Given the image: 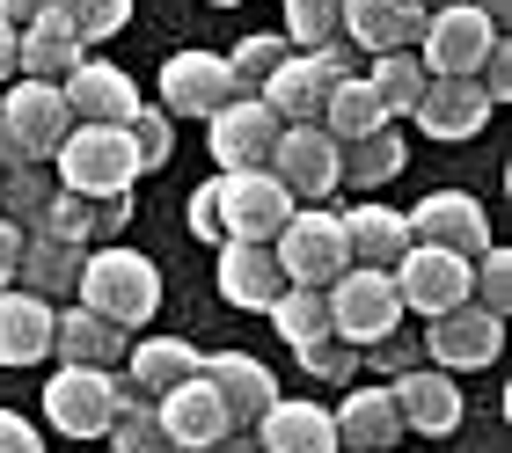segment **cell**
Wrapping results in <instances>:
<instances>
[{"mask_svg":"<svg viewBox=\"0 0 512 453\" xmlns=\"http://www.w3.org/2000/svg\"><path fill=\"white\" fill-rule=\"evenodd\" d=\"M425 37V8L417 0H344V44L352 52H417Z\"/></svg>","mask_w":512,"mask_h":453,"instance_id":"7402d4cb","label":"cell"},{"mask_svg":"<svg viewBox=\"0 0 512 453\" xmlns=\"http://www.w3.org/2000/svg\"><path fill=\"white\" fill-rule=\"evenodd\" d=\"M271 176L293 190V205H322L337 190V139L322 125H286L271 147Z\"/></svg>","mask_w":512,"mask_h":453,"instance_id":"9a60e30c","label":"cell"},{"mask_svg":"<svg viewBox=\"0 0 512 453\" xmlns=\"http://www.w3.org/2000/svg\"><path fill=\"white\" fill-rule=\"evenodd\" d=\"M286 44H300V52L344 44V0H286Z\"/></svg>","mask_w":512,"mask_h":453,"instance_id":"8d00e7d4","label":"cell"},{"mask_svg":"<svg viewBox=\"0 0 512 453\" xmlns=\"http://www.w3.org/2000/svg\"><path fill=\"white\" fill-rule=\"evenodd\" d=\"M191 234L198 242H220V212H213V183L191 190Z\"/></svg>","mask_w":512,"mask_h":453,"instance_id":"bcb514c9","label":"cell"},{"mask_svg":"<svg viewBox=\"0 0 512 453\" xmlns=\"http://www.w3.org/2000/svg\"><path fill=\"white\" fill-rule=\"evenodd\" d=\"M205 453H264V446H256V439H242V432H227V439H213Z\"/></svg>","mask_w":512,"mask_h":453,"instance_id":"f907efd6","label":"cell"},{"mask_svg":"<svg viewBox=\"0 0 512 453\" xmlns=\"http://www.w3.org/2000/svg\"><path fill=\"white\" fill-rule=\"evenodd\" d=\"M205 359L183 337H147V344H132L125 351V366H118V395L125 402H161L169 388H183Z\"/></svg>","mask_w":512,"mask_h":453,"instance_id":"603a6c76","label":"cell"},{"mask_svg":"<svg viewBox=\"0 0 512 453\" xmlns=\"http://www.w3.org/2000/svg\"><path fill=\"white\" fill-rule=\"evenodd\" d=\"M469 300L491 307V315L512 307V264H505V249H483L476 264H469Z\"/></svg>","mask_w":512,"mask_h":453,"instance_id":"7bdbcfd3","label":"cell"},{"mask_svg":"<svg viewBox=\"0 0 512 453\" xmlns=\"http://www.w3.org/2000/svg\"><path fill=\"white\" fill-rule=\"evenodd\" d=\"M154 417H161V432H169L183 453H205L213 439H227V432H235V424H227V410L213 402V388H205L198 373L183 380V388H169V395H161V402H154Z\"/></svg>","mask_w":512,"mask_h":453,"instance_id":"4316f807","label":"cell"},{"mask_svg":"<svg viewBox=\"0 0 512 453\" xmlns=\"http://www.w3.org/2000/svg\"><path fill=\"white\" fill-rule=\"evenodd\" d=\"M59 15L81 30V44H103L132 22V0H59Z\"/></svg>","mask_w":512,"mask_h":453,"instance_id":"b9f144b4","label":"cell"},{"mask_svg":"<svg viewBox=\"0 0 512 453\" xmlns=\"http://www.w3.org/2000/svg\"><path fill=\"white\" fill-rule=\"evenodd\" d=\"M74 132V110L52 81H8L0 88V169H52L59 139Z\"/></svg>","mask_w":512,"mask_h":453,"instance_id":"7a4b0ae2","label":"cell"},{"mask_svg":"<svg viewBox=\"0 0 512 453\" xmlns=\"http://www.w3.org/2000/svg\"><path fill=\"white\" fill-rule=\"evenodd\" d=\"M417 8H425V15H439V8H461V0H417Z\"/></svg>","mask_w":512,"mask_h":453,"instance_id":"f5cc1de1","label":"cell"},{"mask_svg":"<svg viewBox=\"0 0 512 453\" xmlns=\"http://www.w3.org/2000/svg\"><path fill=\"white\" fill-rule=\"evenodd\" d=\"M52 351L59 366H96V373H118L125 351H132V329L88 315V307H59L52 315Z\"/></svg>","mask_w":512,"mask_h":453,"instance_id":"cb8c5ba5","label":"cell"},{"mask_svg":"<svg viewBox=\"0 0 512 453\" xmlns=\"http://www.w3.org/2000/svg\"><path fill=\"white\" fill-rule=\"evenodd\" d=\"M293 359H300V373L330 380V388H352V373H359V351L344 337H308V344H293Z\"/></svg>","mask_w":512,"mask_h":453,"instance_id":"60d3db41","label":"cell"},{"mask_svg":"<svg viewBox=\"0 0 512 453\" xmlns=\"http://www.w3.org/2000/svg\"><path fill=\"white\" fill-rule=\"evenodd\" d=\"M271 256H278V271H286V285H330L352 271V249H344V220L330 205H300L286 227H278V242H271Z\"/></svg>","mask_w":512,"mask_h":453,"instance_id":"277c9868","label":"cell"},{"mask_svg":"<svg viewBox=\"0 0 512 453\" xmlns=\"http://www.w3.org/2000/svg\"><path fill=\"white\" fill-rule=\"evenodd\" d=\"M344 220V249H352V264H366V271H395L410 256V220L395 205H352V212H337Z\"/></svg>","mask_w":512,"mask_h":453,"instance_id":"484cf974","label":"cell"},{"mask_svg":"<svg viewBox=\"0 0 512 453\" xmlns=\"http://www.w3.org/2000/svg\"><path fill=\"white\" fill-rule=\"evenodd\" d=\"M366 88H374L381 117L395 125V117H410L417 95H425V66H417V52H381L374 66H366Z\"/></svg>","mask_w":512,"mask_h":453,"instance_id":"e575fe53","label":"cell"},{"mask_svg":"<svg viewBox=\"0 0 512 453\" xmlns=\"http://www.w3.org/2000/svg\"><path fill=\"white\" fill-rule=\"evenodd\" d=\"M198 380L213 388V402L227 410V424H235V432H242V424H256V417H264L271 402H278L271 366H264V359H249V351H213V359L198 366Z\"/></svg>","mask_w":512,"mask_h":453,"instance_id":"e0dca14e","label":"cell"},{"mask_svg":"<svg viewBox=\"0 0 512 453\" xmlns=\"http://www.w3.org/2000/svg\"><path fill=\"white\" fill-rule=\"evenodd\" d=\"M403 161H410V147L395 139V125H381V132L352 139V147H337V183H352V190H381V183L403 176Z\"/></svg>","mask_w":512,"mask_h":453,"instance_id":"1f68e13d","label":"cell"},{"mask_svg":"<svg viewBox=\"0 0 512 453\" xmlns=\"http://www.w3.org/2000/svg\"><path fill=\"white\" fill-rule=\"evenodd\" d=\"M52 176H59V190H74V198H125L139 183L132 132L125 125H74L52 154Z\"/></svg>","mask_w":512,"mask_h":453,"instance_id":"3957f363","label":"cell"},{"mask_svg":"<svg viewBox=\"0 0 512 453\" xmlns=\"http://www.w3.org/2000/svg\"><path fill=\"white\" fill-rule=\"evenodd\" d=\"M81 242H59V234H22V256H15V285L22 293H37V300H59V293H74V278H81Z\"/></svg>","mask_w":512,"mask_h":453,"instance_id":"4dcf8cb0","label":"cell"},{"mask_svg":"<svg viewBox=\"0 0 512 453\" xmlns=\"http://www.w3.org/2000/svg\"><path fill=\"white\" fill-rule=\"evenodd\" d=\"M205 147H213V169L220 176H242V169H271V147H278V117H271V103L264 95H235L227 110H213L205 117Z\"/></svg>","mask_w":512,"mask_h":453,"instance_id":"9c48e42d","label":"cell"},{"mask_svg":"<svg viewBox=\"0 0 512 453\" xmlns=\"http://www.w3.org/2000/svg\"><path fill=\"white\" fill-rule=\"evenodd\" d=\"M213 212H220V242H278V227L300 205L271 169H242V176H213Z\"/></svg>","mask_w":512,"mask_h":453,"instance_id":"5b68a950","label":"cell"},{"mask_svg":"<svg viewBox=\"0 0 512 453\" xmlns=\"http://www.w3.org/2000/svg\"><path fill=\"white\" fill-rule=\"evenodd\" d=\"M52 300L22 293V285H0V366H44L52 359Z\"/></svg>","mask_w":512,"mask_h":453,"instance_id":"d4e9b609","label":"cell"},{"mask_svg":"<svg viewBox=\"0 0 512 453\" xmlns=\"http://www.w3.org/2000/svg\"><path fill=\"white\" fill-rule=\"evenodd\" d=\"M213 285L227 307H249V315H264V307L286 293V271H278L271 242H220L213 256Z\"/></svg>","mask_w":512,"mask_h":453,"instance_id":"ffe728a7","label":"cell"},{"mask_svg":"<svg viewBox=\"0 0 512 453\" xmlns=\"http://www.w3.org/2000/svg\"><path fill=\"white\" fill-rule=\"evenodd\" d=\"M74 293H81L88 315H103V322H118V329H139V322H154V307H161V271H154V256L103 242V249L81 256Z\"/></svg>","mask_w":512,"mask_h":453,"instance_id":"6da1fadb","label":"cell"},{"mask_svg":"<svg viewBox=\"0 0 512 453\" xmlns=\"http://www.w3.org/2000/svg\"><path fill=\"white\" fill-rule=\"evenodd\" d=\"M125 132H132V154H139V176H147V169H169V154H176V117H169V110H154V103H139Z\"/></svg>","mask_w":512,"mask_h":453,"instance_id":"ab89813d","label":"cell"},{"mask_svg":"<svg viewBox=\"0 0 512 453\" xmlns=\"http://www.w3.org/2000/svg\"><path fill=\"white\" fill-rule=\"evenodd\" d=\"M403 220H410L417 249H447V256H469V264L491 249V212H483V198H469V190H432Z\"/></svg>","mask_w":512,"mask_h":453,"instance_id":"8fae6325","label":"cell"},{"mask_svg":"<svg viewBox=\"0 0 512 453\" xmlns=\"http://www.w3.org/2000/svg\"><path fill=\"white\" fill-rule=\"evenodd\" d=\"M322 132L337 139V147H352V139H366V132H381L388 117H381V103H374V88H366V74H344L330 95H322V117H315Z\"/></svg>","mask_w":512,"mask_h":453,"instance_id":"d6a6232c","label":"cell"},{"mask_svg":"<svg viewBox=\"0 0 512 453\" xmlns=\"http://www.w3.org/2000/svg\"><path fill=\"white\" fill-rule=\"evenodd\" d=\"M15 256H22V227L0 220V285H15Z\"/></svg>","mask_w":512,"mask_h":453,"instance_id":"c3c4849f","label":"cell"},{"mask_svg":"<svg viewBox=\"0 0 512 453\" xmlns=\"http://www.w3.org/2000/svg\"><path fill=\"white\" fill-rule=\"evenodd\" d=\"M52 198H59V176L52 169H0V220L8 227H22V234H37L44 227V212H52Z\"/></svg>","mask_w":512,"mask_h":453,"instance_id":"836d02e7","label":"cell"},{"mask_svg":"<svg viewBox=\"0 0 512 453\" xmlns=\"http://www.w3.org/2000/svg\"><path fill=\"white\" fill-rule=\"evenodd\" d=\"M491 95H483V81L476 74H461V81H432L425 74V95H417V125H425L432 139H439V147H454V139H476L483 125H491Z\"/></svg>","mask_w":512,"mask_h":453,"instance_id":"ac0fdd59","label":"cell"},{"mask_svg":"<svg viewBox=\"0 0 512 453\" xmlns=\"http://www.w3.org/2000/svg\"><path fill=\"white\" fill-rule=\"evenodd\" d=\"M118 373H96V366H59L44 380V424L66 439H103L110 417H118Z\"/></svg>","mask_w":512,"mask_h":453,"instance_id":"ba28073f","label":"cell"},{"mask_svg":"<svg viewBox=\"0 0 512 453\" xmlns=\"http://www.w3.org/2000/svg\"><path fill=\"white\" fill-rule=\"evenodd\" d=\"M395 278V300H403V315H447V307H469V256H447V249H417L388 271Z\"/></svg>","mask_w":512,"mask_h":453,"instance_id":"4fadbf2b","label":"cell"},{"mask_svg":"<svg viewBox=\"0 0 512 453\" xmlns=\"http://www.w3.org/2000/svg\"><path fill=\"white\" fill-rule=\"evenodd\" d=\"M264 315H271V329H278L286 344L330 337V293H322V285H286V293H278Z\"/></svg>","mask_w":512,"mask_h":453,"instance_id":"d590c367","label":"cell"},{"mask_svg":"<svg viewBox=\"0 0 512 453\" xmlns=\"http://www.w3.org/2000/svg\"><path fill=\"white\" fill-rule=\"evenodd\" d=\"M0 453H44L37 446V424L15 417V410H0Z\"/></svg>","mask_w":512,"mask_h":453,"instance_id":"f6af8a7d","label":"cell"},{"mask_svg":"<svg viewBox=\"0 0 512 453\" xmlns=\"http://www.w3.org/2000/svg\"><path fill=\"white\" fill-rule=\"evenodd\" d=\"M286 52H293V44H286V37H271V30H264V37H242L235 52H227V74H235L242 95H256V88L278 74V66H286Z\"/></svg>","mask_w":512,"mask_h":453,"instance_id":"f35d334b","label":"cell"},{"mask_svg":"<svg viewBox=\"0 0 512 453\" xmlns=\"http://www.w3.org/2000/svg\"><path fill=\"white\" fill-rule=\"evenodd\" d=\"M388 395H395V410H403V432H417V439H447L461 424V388H454V373H439V366L395 373Z\"/></svg>","mask_w":512,"mask_h":453,"instance_id":"d6986e66","label":"cell"},{"mask_svg":"<svg viewBox=\"0 0 512 453\" xmlns=\"http://www.w3.org/2000/svg\"><path fill=\"white\" fill-rule=\"evenodd\" d=\"M81 59H88V44H81V30L59 8H44L37 22H22V30H15V74L22 81H52L59 88Z\"/></svg>","mask_w":512,"mask_h":453,"instance_id":"44dd1931","label":"cell"},{"mask_svg":"<svg viewBox=\"0 0 512 453\" xmlns=\"http://www.w3.org/2000/svg\"><path fill=\"white\" fill-rule=\"evenodd\" d=\"M8 81H15V30L0 22V88H8Z\"/></svg>","mask_w":512,"mask_h":453,"instance_id":"681fc988","label":"cell"},{"mask_svg":"<svg viewBox=\"0 0 512 453\" xmlns=\"http://www.w3.org/2000/svg\"><path fill=\"white\" fill-rule=\"evenodd\" d=\"M110 453H183L169 432H161V417H154V402H118V417H110Z\"/></svg>","mask_w":512,"mask_h":453,"instance_id":"74e56055","label":"cell"},{"mask_svg":"<svg viewBox=\"0 0 512 453\" xmlns=\"http://www.w3.org/2000/svg\"><path fill=\"white\" fill-rule=\"evenodd\" d=\"M44 8H59V0H0V22H8V30H22V22H37Z\"/></svg>","mask_w":512,"mask_h":453,"instance_id":"7dc6e473","label":"cell"},{"mask_svg":"<svg viewBox=\"0 0 512 453\" xmlns=\"http://www.w3.org/2000/svg\"><path fill=\"white\" fill-rule=\"evenodd\" d=\"M330 424H337V446H352V453H395L403 446V410H395L388 388H352Z\"/></svg>","mask_w":512,"mask_h":453,"instance_id":"f546056e","label":"cell"},{"mask_svg":"<svg viewBox=\"0 0 512 453\" xmlns=\"http://www.w3.org/2000/svg\"><path fill=\"white\" fill-rule=\"evenodd\" d=\"M491 44H498V30L469 8V0H461V8L425 15V37H417V66H425L432 81H461V74H476V66L491 59Z\"/></svg>","mask_w":512,"mask_h":453,"instance_id":"7c38bea8","label":"cell"},{"mask_svg":"<svg viewBox=\"0 0 512 453\" xmlns=\"http://www.w3.org/2000/svg\"><path fill=\"white\" fill-rule=\"evenodd\" d=\"M256 446L264 453H344L330 410H322V402H286V395L256 417Z\"/></svg>","mask_w":512,"mask_h":453,"instance_id":"83f0119b","label":"cell"},{"mask_svg":"<svg viewBox=\"0 0 512 453\" xmlns=\"http://www.w3.org/2000/svg\"><path fill=\"white\" fill-rule=\"evenodd\" d=\"M344 74H352V44H330V52H286V66H278L256 95L271 103L278 125H315L322 95H330Z\"/></svg>","mask_w":512,"mask_h":453,"instance_id":"52a82bcc","label":"cell"},{"mask_svg":"<svg viewBox=\"0 0 512 453\" xmlns=\"http://www.w3.org/2000/svg\"><path fill=\"white\" fill-rule=\"evenodd\" d=\"M366 351H374V359H359V366H381V373H410V366H417V344L403 337V329L381 337V344H366Z\"/></svg>","mask_w":512,"mask_h":453,"instance_id":"ee69618b","label":"cell"},{"mask_svg":"<svg viewBox=\"0 0 512 453\" xmlns=\"http://www.w3.org/2000/svg\"><path fill=\"white\" fill-rule=\"evenodd\" d=\"M132 220V190L125 198H74V190H59L52 212H44V234H59V242H81V249H103L118 242Z\"/></svg>","mask_w":512,"mask_h":453,"instance_id":"f1b7e54d","label":"cell"},{"mask_svg":"<svg viewBox=\"0 0 512 453\" xmlns=\"http://www.w3.org/2000/svg\"><path fill=\"white\" fill-rule=\"evenodd\" d=\"M213 8H242V0H213Z\"/></svg>","mask_w":512,"mask_h":453,"instance_id":"db71d44e","label":"cell"},{"mask_svg":"<svg viewBox=\"0 0 512 453\" xmlns=\"http://www.w3.org/2000/svg\"><path fill=\"white\" fill-rule=\"evenodd\" d=\"M59 95H66V110H74V125H132V110H139V81L110 59H81L74 74L59 81Z\"/></svg>","mask_w":512,"mask_h":453,"instance_id":"2e32d148","label":"cell"},{"mask_svg":"<svg viewBox=\"0 0 512 453\" xmlns=\"http://www.w3.org/2000/svg\"><path fill=\"white\" fill-rule=\"evenodd\" d=\"M395 329H403V300H395V278L388 271L352 264V271L330 285V337H344L352 351H366V344L395 337Z\"/></svg>","mask_w":512,"mask_h":453,"instance_id":"8992f818","label":"cell"},{"mask_svg":"<svg viewBox=\"0 0 512 453\" xmlns=\"http://www.w3.org/2000/svg\"><path fill=\"white\" fill-rule=\"evenodd\" d=\"M469 8H476V15H483V22H491V30H498V22L512 15V0H469Z\"/></svg>","mask_w":512,"mask_h":453,"instance_id":"816d5d0a","label":"cell"},{"mask_svg":"<svg viewBox=\"0 0 512 453\" xmlns=\"http://www.w3.org/2000/svg\"><path fill=\"white\" fill-rule=\"evenodd\" d=\"M154 88H161V110H169V117H213V110H227L242 95L220 52H176L154 74Z\"/></svg>","mask_w":512,"mask_h":453,"instance_id":"5bb4252c","label":"cell"},{"mask_svg":"<svg viewBox=\"0 0 512 453\" xmlns=\"http://www.w3.org/2000/svg\"><path fill=\"white\" fill-rule=\"evenodd\" d=\"M498 351H505V315H491L476 300L432 315V329H425V359L439 373H483V366H498Z\"/></svg>","mask_w":512,"mask_h":453,"instance_id":"30bf717a","label":"cell"}]
</instances>
